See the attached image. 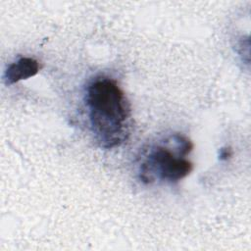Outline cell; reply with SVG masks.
Masks as SVG:
<instances>
[{
  "label": "cell",
  "instance_id": "cell-1",
  "mask_svg": "<svg viewBox=\"0 0 251 251\" xmlns=\"http://www.w3.org/2000/svg\"><path fill=\"white\" fill-rule=\"evenodd\" d=\"M85 103L92 132L102 148L119 147L127 139L131 109L115 79L95 77L86 87Z\"/></svg>",
  "mask_w": 251,
  "mask_h": 251
},
{
  "label": "cell",
  "instance_id": "cell-2",
  "mask_svg": "<svg viewBox=\"0 0 251 251\" xmlns=\"http://www.w3.org/2000/svg\"><path fill=\"white\" fill-rule=\"evenodd\" d=\"M193 144L181 135L176 149L165 145H155L140 164V179L151 183L156 179L175 183L187 176L192 171V163L185 156L191 152Z\"/></svg>",
  "mask_w": 251,
  "mask_h": 251
},
{
  "label": "cell",
  "instance_id": "cell-3",
  "mask_svg": "<svg viewBox=\"0 0 251 251\" xmlns=\"http://www.w3.org/2000/svg\"><path fill=\"white\" fill-rule=\"evenodd\" d=\"M39 63L35 59L30 57H21L8 66L4 76L6 83L11 85L34 76L39 72Z\"/></svg>",
  "mask_w": 251,
  "mask_h": 251
},
{
  "label": "cell",
  "instance_id": "cell-4",
  "mask_svg": "<svg viewBox=\"0 0 251 251\" xmlns=\"http://www.w3.org/2000/svg\"><path fill=\"white\" fill-rule=\"evenodd\" d=\"M232 155V151L229 147H226V148H222L220 150V154H219V158L222 161H226L227 159H229Z\"/></svg>",
  "mask_w": 251,
  "mask_h": 251
}]
</instances>
